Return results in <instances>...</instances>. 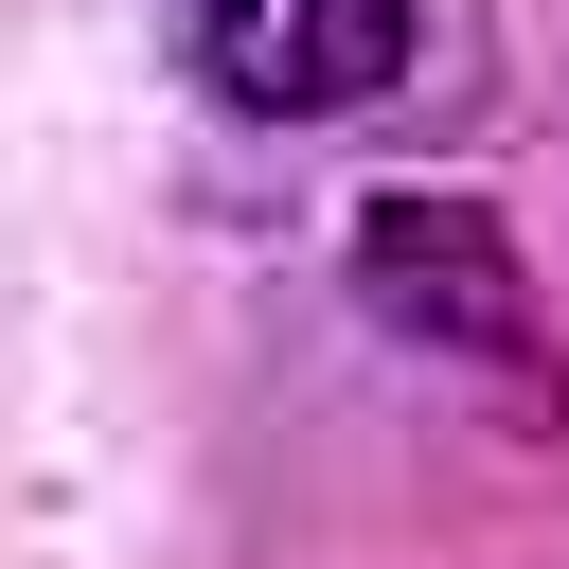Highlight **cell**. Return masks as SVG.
Instances as JSON below:
<instances>
[{
  "mask_svg": "<svg viewBox=\"0 0 569 569\" xmlns=\"http://www.w3.org/2000/svg\"><path fill=\"white\" fill-rule=\"evenodd\" d=\"M196 71L249 124H338L409 71V0H196Z\"/></svg>",
  "mask_w": 569,
  "mask_h": 569,
  "instance_id": "1",
  "label": "cell"
}]
</instances>
